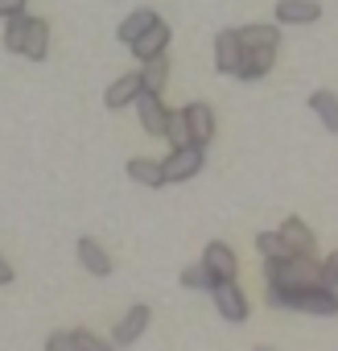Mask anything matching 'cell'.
<instances>
[{
    "mask_svg": "<svg viewBox=\"0 0 338 351\" xmlns=\"http://www.w3.org/2000/svg\"><path fill=\"white\" fill-rule=\"evenodd\" d=\"M272 62H276V50H244L235 75H239L244 83H252V79H264V75L272 71Z\"/></svg>",
    "mask_w": 338,
    "mask_h": 351,
    "instance_id": "30bf717a",
    "label": "cell"
},
{
    "mask_svg": "<svg viewBox=\"0 0 338 351\" xmlns=\"http://www.w3.org/2000/svg\"><path fill=\"white\" fill-rule=\"evenodd\" d=\"M25 13V0H0V17H21Z\"/></svg>",
    "mask_w": 338,
    "mask_h": 351,
    "instance_id": "4316f807",
    "label": "cell"
},
{
    "mask_svg": "<svg viewBox=\"0 0 338 351\" xmlns=\"http://www.w3.org/2000/svg\"><path fill=\"white\" fill-rule=\"evenodd\" d=\"M203 165H207V153L198 145H186V149L169 153V161H161V178L165 182H186V178H194Z\"/></svg>",
    "mask_w": 338,
    "mask_h": 351,
    "instance_id": "3957f363",
    "label": "cell"
},
{
    "mask_svg": "<svg viewBox=\"0 0 338 351\" xmlns=\"http://www.w3.org/2000/svg\"><path fill=\"white\" fill-rule=\"evenodd\" d=\"M165 79H169V58L157 54V58H148L144 71H140V91H144V95H161V91H165Z\"/></svg>",
    "mask_w": 338,
    "mask_h": 351,
    "instance_id": "2e32d148",
    "label": "cell"
},
{
    "mask_svg": "<svg viewBox=\"0 0 338 351\" xmlns=\"http://www.w3.org/2000/svg\"><path fill=\"white\" fill-rule=\"evenodd\" d=\"M128 178L140 182V186H165L161 161H148V157H132V161H128Z\"/></svg>",
    "mask_w": 338,
    "mask_h": 351,
    "instance_id": "d6986e66",
    "label": "cell"
},
{
    "mask_svg": "<svg viewBox=\"0 0 338 351\" xmlns=\"http://www.w3.org/2000/svg\"><path fill=\"white\" fill-rule=\"evenodd\" d=\"M75 343H79V351H112V343L107 339H95L91 330H75Z\"/></svg>",
    "mask_w": 338,
    "mask_h": 351,
    "instance_id": "484cf974",
    "label": "cell"
},
{
    "mask_svg": "<svg viewBox=\"0 0 338 351\" xmlns=\"http://www.w3.org/2000/svg\"><path fill=\"white\" fill-rule=\"evenodd\" d=\"M239 54H244V46H239L235 29H223V34L215 38V66H219L223 75H235V66H239Z\"/></svg>",
    "mask_w": 338,
    "mask_h": 351,
    "instance_id": "8fae6325",
    "label": "cell"
},
{
    "mask_svg": "<svg viewBox=\"0 0 338 351\" xmlns=\"http://www.w3.org/2000/svg\"><path fill=\"white\" fill-rule=\"evenodd\" d=\"M182 116H186V128H190V145L207 149L211 136H215V112L207 104H190V108H182Z\"/></svg>",
    "mask_w": 338,
    "mask_h": 351,
    "instance_id": "ba28073f",
    "label": "cell"
},
{
    "mask_svg": "<svg viewBox=\"0 0 338 351\" xmlns=\"http://www.w3.org/2000/svg\"><path fill=\"white\" fill-rule=\"evenodd\" d=\"M268 289H305V285H317V261H301V256H289V261H268Z\"/></svg>",
    "mask_w": 338,
    "mask_h": 351,
    "instance_id": "7a4b0ae2",
    "label": "cell"
},
{
    "mask_svg": "<svg viewBox=\"0 0 338 351\" xmlns=\"http://www.w3.org/2000/svg\"><path fill=\"white\" fill-rule=\"evenodd\" d=\"M235 38H239L244 50H276V46H281V29H276V25H248V29H239Z\"/></svg>",
    "mask_w": 338,
    "mask_h": 351,
    "instance_id": "9a60e30c",
    "label": "cell"
},
{
    "mask_svg": "<svg viewBox=\"0 0 338 351\" xmlns=\"http://www.w3.org/2000/svg\"><path fill=\"white\" fill-rule=\"evenodd\" d=\"M211 298H215V310H219L227 322H244V318H248V298H244V289H239L235 281L215 285V289H211Z\"/></svg>",
    "mask_w": 338,
    "mask_h": 351,
    "instance_id": "52a82bcc",
    "label": "cell"
},
{
    "mask_svg": "<svg viewBox=\"0 0 338 351\" xmlns=\"http://www.w3.org/2000/svg\"><path fill=\"white\" fill-rule=\"evenodd\" d=\"M13 277H17V273H13V265H9V261H5V256H0V285H9V281H13Z\"/></svg>",
    "mask_w": 338,
    "mask_h": 351,
    "instance_id": "83f0119b",
    "label": "cell"
},
{
    "mask_svg": "<svg viewBox=\"0 0 338 351\" xmlns=\"http://www.w3.org/2000/svg\"><path fill=\"white\" fill-rule=\"evenodd\" d=\"M317 17H322L317 0H281L276 5V21H285V25H313Z\"/></svg>",
    "mask_w": 338,
    "mask_h": 351,
    "instance_id": "9c48e42d",
    "label": "cell"
},
{
    "mask_svg": "<svg viewBox=\"0 0 338 351\" xmlns=\"http://www.w3.org/2000/svg\"><path fill=\"white\" fill-rule=\"evenodd\" d=\"M256 248H260L264 261H289V248H285V240L276 232H260L256 236Z\"/></svg>",
    "mask_w": 338,
    "mask_h": 351,
    "instance_id": "7402d4cb",
    "label": "cell"
},
{
    "mask_svg": "<svg viewBox=\"0 0 338 351\" xmlns=\"http://www.w3.org/2000/svg\"><path fill=\"white\" fill-rule=\"evenodd\" d=\"M140 95V75H120L107 91H103V104L107 108H124V104H136Z\"/></svg>",
    "mask_w": 338,
    "mask_h": 351,
    "instance_id": "e0dca14e",
    "label": "cell"
},
{
    "mask_svg": "<svg viewBox=\"0 0 338 351\" xmlns=\"http://www.w3.org/2000/svg\"><path fill=\"white\" fill-rule=\"evenodd\" d=\"M317 285H326V289L338 293V252H330V256L317 265Z\"/></svg>",
    "mask_w": 338,
    "mask_h": 351,
    "instance_id": "cb8c5ba5",
    "label": "cell"
},
{
    "mask_svg": "<svg viewBox=\"0 0 338 351\" xmlns=\"http://www.w3.org/2000/svg\"><path fill=\"white\" fill-rule=\"evenodd\" d=\"M136 112H140V124H144L148 136H161V132H165V116H169V112L161 108V95H144V91H140V95H136Z\"/></svg>",
    "mask_w": 338,
    "mask_h": 351,
    "instance_id": "7c38bea8",
    "label": "cell"
},
{
    "mask_svg": "<svg viewBox=\"0 0 338 351\" xmlns=\"http://www.w3.org/2000/svg\"><path fill=\"white\" fill-rule=\"evenodd\" d=\"M46 351H79L75 330H54V335L46 339Z\"/></svg>",
    "mask_w": 338,
    "mask_h": 351,
    "instance_id": "d4e9b609",
    "label": "cell"
},
{
    "mask_svg": "<svg viewBox=\"0 0 338 351\" xmlns=\"http://www.w3.org/2000/svg\"><path fill=\"white\" fill-rule=\"evenodd\" d=\"M79 261H83V269L91 273V277H107L112 273V256L103 252V244L99 240H91V236H83L79 240Z\"/></svg>",
    "mask_w": 338,
    "mask_h": 351,
    "instance_id": "4fadbf2b",
    "label": "cell"
},
{
    "mask_svg": "<svg viewBox=\"0 0 338 351\" xmlns=\"http://www.w3.org/2000/svg\"><path fill=\"white\" fill-rule=\"evenodd\" d=\"M157 21H161V17H157L153 9H136V13H132L124 25H120V42H124V46H132V42H136V38H144V34H148Z\"/></svg>",
    "mask_w": 338,
    "mask_h": 351,
    "instance_id": "ac0fdd59",
    "label": "cell"
},
{
    "mask_svg": "<svg viewBox=\"0 0 338 351\" xmlns=\"http://www.w3.org/2000/svg\"><path fill=\"white\" fill-rule=\"evenodd\" d=\"M148 318H153V310H148L144 302H140V306H132V310H128V314L116 322V335H112V351H116V347H132V343H136V339L148 330Z\"/></svg>",
    "mask_w": 338,
    "mask_h": 351,
    "instance_id": "8992f818",
    "label": "cell"
},
{
    "mask_svg": "<svg viewBox=\"0 0 338 351\" xmlns=\"http://www.w3.org/2000/svg\"><path fill=\"white\" fill-rule=\"evenodd\" d=\"M309 108L317 112V120H322L330 132H338V95H334V91H313V95H309Z\"/></svg>",
    "mask_w": 338,
    "mask_h": 351,
    "instance_id": "ffe728a7",
    "label": "cell"
},
{
    "mask_svg": "<svg viewBox=\"0 0 338 351\" xmlns=\"http://www.w3.org/2000/svg\"><path fill=\"white\" fill-rule=\"evenodd\" d=\"M5 46L13 50V54H25V58H34V62H42L46 58V46H50V25H46V17H9V25H5Z\"/></svg>",
    "mask_w": 338,
    "mask_h": 351,
    "instance_id": "6da1fadb",
    "label": "cell"
},
{
    "mask_svg": "<svg viewBox=\"0 0 338 351\" xmlns=\"http://www.w3.org/2000/svg\"><path fill=\"white\" fill-rule=\"evenodd\" d=\"M165 46H169V25H165V21H157L144 38H136V42H132V54H136L140 62H148V58L165 54Z\"/></svg>",
    "mask_w": 338,
    "mask_h": 351,
    "instance_id": "5bb4252c",
    "label": "cell"
},
{
    "mask_svg": "<svg viewBox=\"0 0 338 351\" xmlns=\"http://www.w3.org/2000/svg\"><path fill=\"white\" fill-rule=\"evenodd\" d=\"M281 240H285V248H289V256H301V261H313V248H317V236L305 228V219H297V215H289L285 223H281V232H276Z\"/></svg>",
    "mask_w": 338,
    "mask_h": 351,
    "instance_id": "277c9868",
    "label": "cell"
},
{
    "mask_svg": "<svg viewBox=\"0 0 338 351\" xmlns=\"http://www.w3.org/2000/svg\"><path fill=\"white\" fill-rule=\"evenodd\" d=\"M256 351H268V347H256Z\"/></svg>",
    "mask_w": 338,
    "mask_h": 351,
    "instance_id": "f1b7e54d",
    "label": "cell"
},
{
    "mask_svg": "<svg viewBox=\"0 0 338 351\" xmlns=\"http://www.w3.org/2000/svg\"><path fill=\"white\" fill-rule=\"evenodd\" d=\"M198 265H203L219 285H223V281H235V273H239L235 252H231L227 244H219V240H215V244H207V252H203V261H198Z\"/></svg>",
    "mask_w": 338,
    "mask_h": 351,
    "instance_id": "5b68a950",
    "label": "cell"
},
{
    "mask_svg": "<svg viewBox=\"0 0 338 351\" xmlns=\"http://www.w3.org/2000/svg\"><path fill=\"white\" fill-rule=\"evenodd\" d=\"M182 285H186V289H203V293H211L219 281H215L203 265H190V269H182Z\"/></svg>",
    "mask_w": 338,
    "mask_h": 351,
    "instance_id": "603a6c76",
    "label": "cell"
},
{
    "mask_svg": "<svg viewBox=\"0 0 338 351\" xmlns=\"http://www.w3.org/2000/svg\"><path fill=\"white\" fill-rule=\"evenodd\" d=\"M161 136H169V145H174V149H186V145H190V128H186L182 108L165 116V132H161Z\"/></svg>",
    "mask_w": 338,
    "mask_h": 351,
    "instance_id": "44dd1931",
    "label": "cell"
}]
</instances>
